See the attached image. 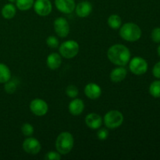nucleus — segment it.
Here are the masks:
<instances>
[{
    "label": "nucleus",
    "instance_id": "f257e3e1",
    "mask_svg": "<svg viewBox=\"0 0 160 160\" xmlns=\"http://www.w3.org/2000/svg\"><path fill=\"white\" fill-rule=\"evenodd\" d=\"M107 56L109 61L113 64L124 67L131 60V52L125 45L116 44L108 49Z\"/></svg>",
    "mask_w": 160,
    "mask_h": 160
},
{
    "label": "nucleus",
    "instance_id": "f03ea898",
    "mask_svg": "<svg viewBox=\"0 0 160 160\" xmlns=\"http://www.w3.org/2000/svg\"><path fill=\"white\" fill-rule=\"evenodd\" d=\"M120 35L125 41L136 42L142 37V30L136 23H126L120 27Z\"/></svg>",
    "mask_w": 160,
    "mask_h": 160
},
{
    "label": "nucleus",
    "instance_id": "7ed1b4c3",
    "mask_svg": "<svg viewBox=\"0 0 160 160\" xmlns=\"http://www.w3.org/2000/svg\"><path fill=\"white\" fill-rule=\"evenodd\" d=\"M74 145V139L70 132H62L58 135L56 142V148L61 155H67L70 152Z\"/></svg>",
    "mask_w": 160,
    "mask_h": 160
},
{
    "label": "nucleus",
    "instance_id": "20e7f679",
    "mask_svg": "<svg viewBox=\"0 0 160 160\" xmlns=\"http://www.w3.org/2000/svg\"><path fill=\"white\" fill-rule=\"evenodd\" d=\"M103 122L109 129H116L123 123V115L118 110H110L105 115Z\"/></svg>",
    "mask_w": 160,
    "mask_h": 160
},
{
    "label": "nucleus",
    "instance_id": "39448f33",
    "mask_svg": "<svg viewBox=\"0 0 160 160\" xmlns=\"http://www.w3.org/2000/svg\"><path fill=\"white\" fill-rule=\"evenodd\" d=\"M79 45L76 41L73 40H68L62 42L59 48L61 56L67 59H72L75 57L79 52Z\"/></svg>",
    "mask_w": 160,
    "mask_h": 160
},
{
    "label": "nucleus",
    "instance_id": "423d86ee",
    "mask_svg": "<svg viewBox=\"0 0 160 160\" xmlns=\"http://www.w3.org/2000/svg\"><path fill=\"white\" fill-rule=\"evenodd\" d=\"M129 68L131 73L135 75H143L148 70V62L140 56H136L130 60Z\"/></svg>",
    "mask_w": 160,
    "mask_h": 160
},
{
    "label": "nucleus",
    "instance_id": "0eeeda50",
    "mask_svg": "<svg viewBox=\"0 0 160 160\" xmlns=\"http://www.w3.org/2000/svg\"><path fill=\"white\" fill-rule=\"evenodd\" d=\"M30 109L34 115L38 117L45 116L48 111V106L46 102L41 98H35L30 103Z\"/></svg>",
    "mask_w": 160,
    "mask_h": 160
},
{
    "label": "nucleus",
    "instance_id": "6e6552de",
    "mask_svg": "<svg viewBox=\"0 0 160 160\" xmlns=\"http://www.w3.org/2000/svg\"><path fill=\"white\" fill-rule=\"evenodd\" d=\"M55 32L58 36L61 38H66L70 33V25L67 19L64 17H59L56 19L53 23Z\"/></svg>",
    "mask_w": 160,
    "mask_h": 160
},
{
    "label": "nucleus",
    "instance_id": "1a4fd4ad",
    "mask_svg": "<svg viewBox=\"0 0 160 160\" xmlns=\"http://www.w3.org/2000/svg\"><path fill=\"white\" fill-rule=\"evenodd\" d=\"M33 6L34 12L41 17L48 16L52 9V5L50 0H36Z\"/></svg>",
    "mask_w": 160,
    "mask_h": 160
},
{
    "label": "nucleus",
    "instance_id": "9d476101",
    "mask_svg": "<svg viewBox=\"0 0 160 160\" xmlns=\"http://www.w3.org/2000/svg\"><path fill=\"white\" fill-rule=\"evenodd\" d=\"M42 145L38 139L29 137L23 142V149L31 155H37L41 151Z\"/></svg>",
    "mask_w": 160,
    "mask_h": 160
},
{
    "label": "nucleus",
    "instance_id": "9b49d317",
    "mask_svg": "<svg viewBox=\"0 0 160 160\" xmlns=\"http://www.w3.org/2000/svg\"><path fill=\"white\" fill-rule=\"evenodd\" d=\"M55 5L59 12L65 14L73 12L76 7L74 0H55Z\"/></svg>",
    "mask_w": 160,
    "mask_h": 160
},
{
    "label": "nucleus",
    "instance_id": "f8f14e48",
    "mask_svg": "<svg viewBox=\"0 0 160 160\" xmlns=\"http://www.w3.org/2000/svg\"><path fill=\"white\" fill-rule=\"evenodd\" d=\"M84 94L90 99H98L102 95V89L95 83H89L84 88Z\"/></svg>",
    "mask_w": 160,
    "mask_h": 160
},
{
    "label": "nucleus",
    "instance_id": "ddd939ff",
    "mask_svg": "<svg viewBox=\"0 0 160 160\" xmlns=\"http://www.w3.org/2000/svg\"><path fill=\"white\" fill-rule=\"evenodd\" d=\"M85 123L91 129L97 130L101 128L102 124V119L100 115L92 112V113H89L85 117Z\"/></svg>",
    "mask_w": 160,
    "mask_h": 160
},
{
    "label": "nucleus",
    "instance_id": "4468645a",
    "mask_svg": "<svg viewBox=\"0 0 160 160\" xmlns=\"http://www.w3.org/2000/svg\"><path fill=\"white\" fill-rule=\"evenodd\" d=\"M75 11L78 17L81 18L88 17L92 11V6L91 2L88 1H83L78 3L75 7Z\"/></svg>",
    "mask_w": 160,
    "mask_h": 160
},
{
    "label": "nucleus",
    "instance_id": "2eb2a0df",
    "mask_svg": "<svg viewBox=\"0 0 160 160\" xmlns=\"http://www.w3.org/2000/svg\"><path fill=\"white\" fill-rule=\"evenodd\" d=\"M84 103L80 98H73L69 104V111L73 116H78L83 112Z\"/></svg>",
    "mask_w": 160,
    "mask_h": 160
},
{
    "label": "nucleus",
    "instance_id": "dca6fc26",
    "mask_svg": "<svg viewBox=\"0 0 160 160\" xmlns=\"http://www.w3.org/2000/svg\"><path fill=\"white\" fill-rule=\"evenodd\" d=\"M127 73H128V71H127L126 68L123 67H120L113 69L111 71L109 77H110V80L112 82L117 83L123 81L126 78Z\"/></svg>",
    "mask_w": 160,
    "mask_h": 160
},
{
    "label": "nucleus",
    "instance_id": "f3484780",
    "mask_svg": "<svg viewBox=\"0 0 160 160\" xmlns=\"http://www.w3.org/2000/svg\"><path fill=\"white\" fill-rule=\"evenodd\" d=\"M62 63V58L61 56L58 53L52 52L48 56L46 59L47 67L51 70H56L60 67Z\"/></svg>",
    "mask_w": 160,
    "mask_h": 160
},
{
    "label": "nucleus",
    "instance_id": "a211bd4d",
    "mask_svg": "<svg viewBox=\"0 0 160 160\" xmlns=\"http://www.w3.org/2000/svg\"><path fill=\"white\" fill-rule=\"evenodd\" d=\"M1 12L2 16L5 19L10 20V19H12L15 17L16 13H17V8L12 3H8V4H6L3 6Z\"/></svg>",
    "mask_w": 160,
    "mask_h": 160
},
{
    "label": "nucleus",
    "instance_id": "6ab92c4d",
    "mask_svg": "<svg viewBox=\"0 0 160 160\" xmlns=\"http://www.w3.org/2000/svg\"><path fill=\"white\" fill-rule=\"evenodd\" d=\"M11 79V72L4 63H0V84H5Z\"/></svg>",
    "mask_w": 160,
    "mask_h": 160
},
{
    "label": "nucleus",
    "instance_id": "aec40b11",
    "mask_svg": "<svg viewBox=\"0 0 160 160\" xmlns=\"http://www.w3.org/2000/svg\"><path fill=\"white\" fill-rule=\"evenodd\" d=\"M108 25L110 28L113 30H117L120 28L122 24V20L120 17L117 14L110 15L108 18Z\"/></svg>",
    "mask_w": 160,
    "mask_h": 160
},
{
    "label": "nucleus",
    "instance_id": "412c9836",
    "mask_svg": "<svg viewBox=\"0 0 160 160\" xmlns=\"http://www.w3.org/2000/svg\"><path fill=\"white\" fill-rule=\"evenodd\" d=\"M34 2V0H17L16 6L20 10L27 11L32 7Z\"/></svg>",
    "mask_w": 160,
    "mask_h": 160
},
{
    "label": "nucleus",
    "instance_id": "4be33fe9",
    "mask_svg": "<svg viewBox=\"0 0 160 160\" xmlns=\"http://www.w3.org/2000/svg\"><path fill=\"white\" fill-rule=\"evenodd\" d=\"M149 93L154 98H160V80L153 81L150 84Z\"/></svg>",
    "mask_w": 160,
    "mask_h": 160
},
{
    "label": "nucleus",
    "instance_id": "5701e85b",
    "mask_svg": "<svg viewBox=\"0 0 160 160\" xmlns=\"http://www.w3.org/2000/svg\"><path fill=\"white\" fill-rule=\"evenodd\" d=\"M17 88V84H16L15 81H8L7 82L5 83L4 89L6 93L8 94H13Z\"/></svg>",
    "mask_w": 160,
    "mask_h": 160
},
{
    "label": "nucleus",
    "instance_id": "b1692460",
    "mask_svg": "<svg viewBox=\"0 0 160 160\" xmlns=\"http://www.w3.org/2000/svg\"><path fill=\"white\" fill-rule=\"evenodd\" d=\"M34 128L31 124L30 123H24L23 124V126L21 127V132L22 134L24 136H27V137H31L33 134H34Z\"/></svg>",
    "mask_w": 160,
    "mask_h": 160
},
{
    "label": "nucleus",
    "instance_id": "393cba45",
    "mask_svg": "<svg viewBox=\"0 0 160 160\" xmlns=\"http://www.w3.org/2000/svg\"><path fill=\"white\" fill-rule=\"evenodd\" d=\"M66 94L67 96H69L71 98H75L78 97V94H79V91L78 88L75 85H69L66 89Z\"/></svg>",
    "mask_w": 160,
    "mask_h": 160
},
{
    "label": "nucleus",
    "instance_id": "a878e982",
    "mask_svg": "<svg viewBox=\"0 0 160 160\" xmlns=\"http://www.w3.org/2000/svg\"><path fill=\"white\" fill-rule=\"evenodd\" d=\"M46 45L51 48H56L59 47V40L55 36H49L46 39Z\"/></svg>",
    "mask_w": 160,
    "mask_h": 160
},
{
    "label": "nucleus",
    "instance_id": "bb28decb",
    "mask_svg": "<svg viewBox=\"0 0 160 160\" xmlns=\"http://www.w3.org/2000/svg\"><path fill=\"white\" fill-rule=\"evenodd\" d=\"M61 159V154L57 152L51 151L46 153L45 156V159L46 160H59Z\"/></svg>",
    "mask_w": 160,
    "mask_h": 160
},
{
    "label": "nucleus",
    "instance_id": "cd10ccee",
    "mask_svg": "<svg viewBox=\"0 0 160 160\" xmlns=\"http://www.w3.org/2000/svg\"><path fill=\"white\" fill-rule=\"evenodd\" d=\"M151 38L155 43H160V28H155L152 30Z\"/></svg>",
    "mask_w": 160,
    "mask_h": 160
},
{
    "label": "nucleus",
    "instance_id": "c85d7f7f",
    "mask_svg": "<svg viewBox=\"0 0 160 160\" xmlns=\"http://www.w3.org/2000/svg\"><path fill=\"white\" fill-rule=\"evenodd\" d=\"M109 136V131L106 128H101L97 132V137L100 140H106Z\"/></svg>",
    "mask_w": 160,
    "mask_h": 160
},
{
    "label": "nucleus",
    "instance_id": "c756f323",
    "mask_svg": "<svg viewBox=\"0 0 160 160\" xmlns=\"http://www.w3.org/2000/svg\"><path fill=\"white\" fill-rule=\"evenodd\" d=\"M152 74L155 78L160 79V61L155 64L152 69Z\"/></svg>",
    "mask_w": 160,
    "mask_h": 160
},
{
    "label": "nucleus",
    "instance_id": "7c9ffc66",
    "mask_svg": "<svg viewBox=\"0 0 160 160\" xmlns=\"http://www.w3.org/2000/svg\"><path fill=\"white\" fill-rule=\"evenodd\" d=\"M157 52H158V55H159V56L160 57V45L158 46V48H157Z\"/></svg>",
    "mask_w": 160,
    "mask_h": 160
},
{
    "label": "nucleus",
    "instance_id": "2f4dec72",
    "mask_svg": "<svg viewBox=\"0 0 160 160\" xmlns=\"http://www.w3.org/2000/svg\"><path fill=\"white\" fill-rule=\"evenodd\" d=\"M8 1L9 2H11V3H12V2H15L16 1H17V0H8Z\"/></svg>",
    "mask_w": 160,
    "mask_h": 160
}]
</instances>
